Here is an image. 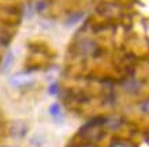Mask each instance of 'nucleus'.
Returning <instances> with one entry per match:
<instances>
[{
    "mask_svg": "<svg viewBox=\"0 0 149 147\" xmlns=\"http://www.w3.org/2000/svg\"><path fill=\"white\" fill-rule=\"evenodd\" d=\"M14 60H15V57H14V52L13 50H10L8 53L4 57V61H3V64H1V71L3 72H7L11 68V66H13Z\"/></svg>",
    "mask_w": 149,
    "mask_h": 147,
    "instance_id": "nucleus-1",
    "label": "nucleus"
},
{
    "mask_svg": "<svg viewBox=\"0 0 149 147\" xmlns=\"http://www.w3.org/2000/svg\"><path fill=\"white\" fill-rule=\"evenodd\" d=\"M82 19V14H74V15H70L67 19H66V22H64V25L67 27L72 26V25H75L77 22H79Z\"/></svg>",
    "mask_w": 149,
    "mask_h": 147,
    "instance_id": "nucleus-2",
    "label": "nucleus"
},
{
    "mask_svg": "<svg viewBox=\"0 0 149 147\" xmlns=\"http://www.w3.org/2000/svg\"><path fill=\"white\" fill-rule=\"evenodd\" d=\"M49 113L52 115L54 117H59L62 115V112H60V106H59V104H52L49 106Z\"/></svg>",
    "mask_w": 149,
    "mask_h": 147,
    "instance_id": "nucleus-3",
    "label": "nucleus"
},
{
    "mask_svg": "<svg viewBox=\"0 0 149 147\" xmlns=\"http://www.w3.org/2000/svg\"><path fill=\"white\" fill-rule=\"evenodd\" d=\"M59 93V85L58 83H52L49 86V94L51 95H56Z\"/></svg>",
    "mask_w": 149,
    "mask_h": 147,
    "instance_id": "nucleus-4",
    "label": "nucleus"
},
{
    "mask_svg": "<svg viewBox=\"0 0 149 147\" xmlns=\"http://www.w3.org/2000/svg\"><path fill=\"white\" fill-rule=\"evenodd\" d=\"M44 7H45V6L42 4V3H41V4L38 3V4H37V7H36V10H37V11H42V10H44Z\"/></svg>",
    "mask_w": 149,
    "mask_h": 147,
    "instance_id": "nucleus-5",
    "label": "nucleus"
},
{
    "mask_svg": "<svg viewBox=\"0 0 149 147\" xmlns=\"http://www.w3.org/2000/svg\"><path fill=\"white\" fill-rule=\"evenodd\" d=\"M4 147H7V146H4Z\"/></svg>",
    "mask_w": 149,
    "mask_h": 147,
    "instance_id": "nucleus-6",
    "label": "nucleus"
}]
</instances>
